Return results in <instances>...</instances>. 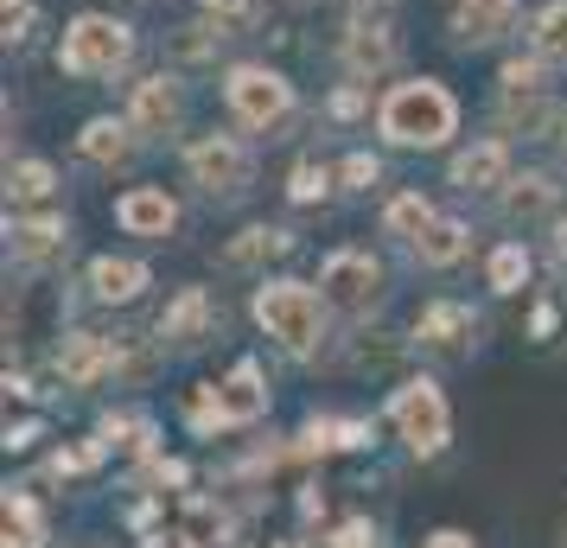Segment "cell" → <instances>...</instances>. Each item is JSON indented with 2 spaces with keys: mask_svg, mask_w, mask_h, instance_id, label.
Segmentation results:
<instances>
[{
  "mask_svg": "<svg viewBox=\"0 0 567 548\" xmlns=\"http://www.w3.org/2000/svg\"><path fill=\"white\" fill-rule=\"evenodd\" d=\"M427 548H478V542H472L465 529H434V536H427Z\"/></svg>",
  "mask_w": 567,
  "mask_h": 548,
  "instance_id": "obj_35",
  "label": "cell"
},
{
  "mask_svg": "<svg viewBox=\"0 0 567 548\" xmlns=\"http://www.w3.org/2000/svg\"><path fill=\"white\" fill-rule=\"evenodd\" d=\"M561 159H567V115H561Z\"/></svg>",
  "mask_w": 567,
  "mask_h": 548,
  "instance_id": "obj_39",
  "label": "cell"
},
{
  "mask_svg": "<svg viewBox=\"0 0 567 548\" xmlns=\"http://www.w3.org/2000/svg\"><path fill=\"white\" fill-rule=\"evenodd\" d=\"M83 159H96V166H122L134 154V122H115V115H96L90 128L78 134Z\"/></svg>",
  "mask_w": 567,
  "mask_h": 548,
  "instance_id": "obj_20",
  "label": "cell"
},
{
  "mask_svg": "<svg viewBox=\"0 0 567 548\" xmlns=\"http://www.w3.org/2000/svg\"><path fill=\"white\" fill-rule=\"evenodd\" d=\"M32 20V7L27 0H7V39H20V27Z\"/></svg>",
  "mask_w": 567,
  "mask_h": 548,
  "instance_id": "obj_36",
  "label": "cell"
},
{
  "mask_svg": "<svg viewBox=\"0 0 567 548\" xmlns=\"http://www.w3.org/2000/svg\"><path fill=\"white\" fill-rule=\"evenodd\" d=\"M256 325L281 344L287 358H312L326 344V293H312L307 281H261L256 288Z\"/></svg>",
  "mask_w": 567,
  "mask_h": 548,
  "instance_id": "obj_2",
  "label": "cell"
},
{
  "mask_svg": "<svg viewBox=\"0 0 567 548\" xmlns=\"http://www.w3.org/2000/svg\"><path fill=\"white\" fill-rule=\"evenodd\" d=\"M128 122L134 134H173L185 122V96L173 77H141L128 96Z\"/></svg>",
  "mask_w": 567,
  "mask_h": 548,
  "instance_id": "obj_10",
  "label": "cell"
},
{
  "mask_svg": "<svg viewBox=\"0 0 567 548\" xmlns=\"http://www.w3.org/2000/svg\"><path fill=\"white\" fill-rule=\"evenodd\" d=\"M45 517H39V504L27 492H7V548H45Z\"/></svg>",
  "mask_w": 567,
  "mask_h": 548,
  "instance_id": "obj_26",
  "label": "cell"
},
{
  "mask_svg": "<svg viewBox=\"0 0 567 548\" xmlns=\"http://www.w3.org/2000/svg\"><path fill=\"white\" fill-rule=\"evenodd\" d=\"M205 13H210V27L217 32H230V27H249L256 7H249V0H205Z\"/></svg>",
  "mask_w": 567,
  "mask_h": 548,
  "instance_id": "obj_34",
  "label": "cell"
},
{
  "mask_svg": "<svg viewBox=\"0 0 567 548\" xmlns=\"http://www.w3.org/2000/svg\"><path fill=\"white\" fill-rule=\"evenodd\" d=\"M58 192V173L45 159H20V166H7V198L13 205H45Z\"/></svg>",
  "mask_w": 567,
  "mask_h": 548,
  "instance_id": "obj_27",
  "label": "cell"
},
{
  "mask_svg": "<svg viewBox=\"0 0 567 548\" xmlns=\"http://www.w3.org/2000/svg\"><path fill=\"white\" fill-rule=\"evenodd\" d=\"M268 415V383H261V364H243L217 383V421L224 427H256V421Z\"/></svg>",
  "mask_w": 567,
  "mask_h": 548,
  "instance_id": "obj_11",
  "label": "cell"
},
{
  "mask_svg": "<svg viewBox=\"0 0 567 548\" xmlns=\"http://www.w3.org/2000/svg\"><path fill=\"white\" fill-rule=\"evenodd\" d=\"M465 249H472V236H465L460 217H434V230L414 242V261H421V268H453Z\"/></svg>",
  "mask_w": 567,
  "mask_h": 548,
  "instance_id": "obj_22",
  "label": "cell"
},
{
  "mask_svg": "<svg viewBox=\"0 0 567 548\" xmlns=\"http://www.w3.org/2000/svg\"><path fill=\"white\" fill-rule=\"evenodd\" d=\"M555 210V179L548 173H523L504 185V224H542Z\"/></svg>",
  "mask_w": 567,
  "mask_h": 548,
  "instance_id": "obj_19",
  "label": "cell"
},
{
  "mask_svg": "<svg viewBox=\"0 0 567 548\" xmlns=\"http://www.w3.org/2000/svg\"><path fill=\"white\" fill-rule=\"evenodd\" d=\"M363 441H370L363 421H307L293 453H344V446H363Z\"/></svg>",
  "mask_w": 567,
  "mask_h": 548,
  "instance_id": "obj_24",
  "label": "cell"
},
{
  "mask_svg": "<svg viewBox=\"0 0 567 548\" xmlns=\"http://www.w3.org/2000/svg\"><path fill=\"white\" fill-rule=\"evenodd\" d=\"M210 325H217V300H210L205 288H179V300L159 313V344H205Z\"/></svg>",
  "mask_w": 567,
  "mask_h": 548,
  "instance_id": "obj_13",
  "label": "cell"
},
{
  "mask_svg": "<svg viewBox=\"0 0 567 548\" xmlns=\"http://www.w3.org/2000/svg\"><path fill=\"white\" fill-rule=\"evenodd\" d=\"M109 459V441L96 434V441H78V446H58L52 472H64V478H78V472H96Z\"/></svg>",
  "mask_w": 567,
  "mask_h": 548,
  "instance_id": "obj_30",
  "label": "cell"
},
{
  "mask_svg": "<svg viewBox=\"0 0 567 548\" xmlns=\"http://www.w3.org/2000/svg\"><path fill=\"white\" fill-rule=\"evenodd\" d=\"M338 179H344V192H370V185L383 179V166H377L370 154H351L344 166H338Z\"/></svg>",
  "mask_w": 567,
  "mask_h": 548,
  "instance_id": "obj_33",
  "label": "cell"
},
{
  "mask_svg": "<svg viewBox=\"0 0 567 548\" xmlns=\"http://www.w3.org/2000/svg\"><path fill=\"white\" fill-rule=\"evenodd\" d=\"M58 370H64L71 390H96L103 376H115V344L96 339V332H71L58 344Z\"/></svg>",
  "mask_w": 567,
  "mask_h": 548,
  "instance_id": "obj_14",
  "label": "cell"
},
{
  "mask_svg": "<svg viewBox=\"0 0 567 548\" xmlns=\"http://www.w3.org/2000/svg\"><path fill=\"white\" fill-rule=\"evenodd\" d=\"M147 288H154L147 261H134V256H96L90 261V293H96L103 307H128V300H141Z\"/></svg>",
  "mask_w": 567,
  "mask_h": 548,
  "instance_id": "obj_15",
  "label": "cell"
},
{
  "mask_svg": "<svg viewBox=\"0 0 567 548\" xmlns=\"http://www.w3.org/2000/svg\"><path fill=\"white\" fill-rule=\"evenodd\" d=\"M358 108H363V96H358V90H338V96H332V115H344V122H351Z\"/></svg>",
  "mask_w": 567,
  "mask_h": 548,
  "instance_id": "obj_37",
  "label": "cell"
},
{
  "mask_svg": "<svg viewBox=\"0 0 567 548\" xmlns=\"http://www.w3.org/2000/svg\"><path fill=\"white\" fill-rule=\"evenodd\" d=\"M128 58H134V32L122 20H109V13H78L64 27L58 64L71 77H115V71H128Z\"/></svg>",
  "mask_w": 567,
  "mask_h": 548,
  "instance_id": "obj_4",
  "label": "cell"
},
{
  "mask_svg": "<svg viewBox=\"0 0 567 548\" xmlns=\"http://www.w3.org/2000/svg\"><path fill=\"white\" fill-rule=\"evenodd\" d=\"M389 427L402 434V446H409L414 459L446 453V441H453L446 390H440L434 376H409V383H395V395H389Z\"/></svg>",
  "mask_w": 567,
  "mask_h": 548,
  "instance_id": "obj_3",
  "label": "cell"
},
{
  "mask_svg": "<svg viewBox=\"0 0 567 548\" xmlns=\"http://www.w3.org/2000/svg\"><path fill=\"white\" fill-rule=\"evenodd\" d=\"M453 185H460V192H504V185H511V154H504V141H472V147L453 159Z\"/></svg>",
  "mask_w": 567,
  "mask_h": 548,
  "instance_id": "obj_17",
  "label": "cell"
},
{
  "mask_svg": "<svg viewBox=\"0 0 567 548\" xmlns=\"http://www.w3.org/2000/svg\"><path fill=\"white\" fill-rule=\"evenodd\" d=\"M555 249H561V261H567V217H561V230H555Z\"/></svg>",
  "mask_w": 567,
  "mask_h": 548,
  "instance_id": "obj_38",
  "label": "cell"
},
{
  "mask_svg": "<svg viewBox=\"0 0 567 548\" xmlns=\"http://www.w3.org/2000/svg\"><path fill=\"white\" fill-rule=\"evenodd\" d=\"M395 58H402V45H395V32H389L383 20L358 13V20L344 27V71H351V77H383V71H395Z\"/></svg>",
  "mask_w": 567,
  "mask_h": 548,
  "instance_id": "obj_9",
  "label": "cell"
},
{
  "mask_svg": "<svg viewBox=\"0 0 567 548\" xmlns=\"http://www.w3.org/2000/svg\"><path fill=\"white\" fill-rule=\"evenodd\" d=\"M485 281H491V293H523V281H529V249L523 242H497L485 261Z\"/></svg>",
  "mask_w": 567,
  "mask_h": 548,
  "instance_id": "obj_28",
  "label": "cell"
},
{
  "mask_svg": "<svg viewBox=\"0 0 567 548\" xmlns=\"http://www.w3.org/2000/svg\"><path fill=\"white\" fill-rule=\"evenodd\" d=\"M326 548H383V536H377V523H370V517H344Z\"/></svg>",
  "mask_w": 567,
  "mask_h": 548,
  "instance_id": "obj_32",
  "label": "cell"
},
{
  "mask_svg": "<svg viewBox=\"0 0 567 548\" xmlns=\"http://www.w3.org/2000/svg\"><path fill=\"white\" fill-rule=\"evenodd\" d=\"M185 166H192V185H205L210 198H236L249 185V147L236 134H198L185 147Z\"/></svg>",
  "mask_w": 567,
  "mask_h": 548,
  "instance_id": "obj_7",
  "label": "cell"
},
{
  "mask_svg": "<svg viewBox=\"0 0 567 548\" xmlns=\"http://www.w3.org/2000/svg\"><path fill=\"white\" fill-rule=\"evenodd\" d=\"M561 548H567V529H561Z\"/></svg>",
  "mask_w": 567,
  "mask_h": 548,
  "instance_id": "obj_40",
  "label": "cell"
},
{
  "mask_svg": "<svg viewBox=\"0 0 567 548\" xmlns=\"http://www.w3.org/2000/svg\"><path fill=\"white\" fill-rule=\"evenodd\" d=\"M7 249L20 261H32V268H45V261H58L71 249V230H64V217H13L7 224Z\"/></svg>",
  "mask_w": 567,
  "mask_h": 548,
  "instance_id": "obj_16",
  "label": "cell"
},
{
  "mask_svg": "<svg viewBox=\"0 0 567 548\" xmlns=\"http://www.w3.org/2000/svg\"><path fill=\"white\" fill-rule=\"evenodd\" d=\"M319 293H326V307L332 313H351L363 319L370 307H383V261L370 256V249H338V256H326V268H319Z\"/></svg>",
  "mask_w": 567,
  "mask_h": 548,
  "instance_id": "obj_6",
  "label": "cell"
},
{
  "mask_svg": "<svg viewBox=\"0 0 567 548\" xmlns=\"http://www.w3.org/2000/svg\"><path fill=\"white\" fill-rule=\"evenodd\" d=\"M529 52L542 58V64H567V0H555V7H542L536 27H529Z\"/></svg>",
  "mask_w": 567,
  "mask_h": 548,
  "instance_id": "obj_25",
  "label": "cell"
},
{
  "mask_svg": "<svg viewBox=\"0 0 567 548\" xmlns=\"http://www.w3.org/2000/svg\"><path fill=\"white\" fill-rule=\"evenodd\" d=\"M472 339H478V319H472L465 300H427L421 319H414V351H427L440 364L472 358Z\"/></svg>",
  "mask_w": 567,
  "mask_h": 548,
  "instance_id": "obj_8",
  "label": "cell"
},
{
  "mask_svg": "<svg viewBox=\"0 0 567 548\" xmlns=\"http://www.w3.org/2000/svg\"><path fill=\"white\" fill-rule=\"evenodd\" d=\"M287 249H293V236H287V230L256 224V230H243L230 249H224V261H230V268H268V261H281Z\"/></svg>",
  "mask_w": 567,
  "mask_h": 548,
  "instance_id": "obj_21",
  "label": "cell"
},
{
  "mask_svg": "<svg viewBox=\"0 0 567 548\" xmlns=\"http://www.w3.org/2000/svg\"><path fill=\"white\" fill-rule=\"evenodd\" d=\"M516 27V0H460L453 7V39L460 45H491Z\"/></svg>",
  "mask_w": 567,
  "mask_h": 548,
  "instance_id": "obj_18",
  "label": "cell"
},
{
  "mask_svg": "<svg viewBox=\"0 0 567 548\" xmlns=\"http://www.w3.org/2000/svg\"><path fill=\"white\" fill-rule=\"evenodd\" d=\"M115 224H122L128 236L159 242V236H173V224H179V205H173L159 185H134V192H122V198H115Z\"/></svg>",
  "mask_w": 567,
  "mask_h": 548,
  "instance_id": "obj_12",
  "label": "cell"
},
{
  "mask_svg": "<svg viewBox=\"0 0 567 548\" xmlns=\"http://www.w3.org/2000/svg\"><path fill=\"white\" fill-rule=\"evenodd\" d=\"M377 128H383L389 147H446L453 128H460V103L434 77L395 83L383 96V108H377Z\"/></svg>",
  "mask_w": 567,
  "mask_h": 548,
  "instance_id": "obj_1",
  "label": "cell"
},
{
  "mask_svg": "<svg viewBox=\"0 0 567 548\" xmlns=\"http://www.w3.org/2000/svg\"><path fill=\"white\" fill-rule=\"evenodd\" d=\"M109 446H128V453H154V421L147 415H109L103 421Z\"/></svg>",
  "mask_w": 567,
  "mask_h": 548,
  "instance_id": "obj_29",
  "label": "cell"
},
{
  "mask_svg": "<svg viewBox=\"0 0 567 548\" xmlns=\"http://www.w3.org/2000/svg\"><path fill=\"white\" fill-rule=\"evenodd\" d=\"M326 192H332V173H326L319 159H300L293 179H287V198H293V205H312V198H326Z\"/></svg>",
  "mask_w": 567,
  "mask_h": 548,
  "instance_id": "obj_31",
  "label": "cell"
},
{
  "mask_svg": "<svg viewBox=\"0 0 567 548\" xmlns=\"http://www.w3.org/2000/svg\"><path fill=\"white\" fill-rule=\"evenodd\" d=\"M224 96H230V115L243 128H281L287 115H293V83L281 71H268V64H236L230 77H224Z\"/></svg>",
  "mask_w": 567,
  "mask_h": 548,
  "instance_id": "obj_5",
  "label": "cell"
},
{
  "mask_svg": "<svg viewBox=\"0 0 567 548\" xmlns=\"http://www.w3.org/2000/svg\"><path fill=\"white\" fill-rule=\"evenodd\" d=\"M383 230L389 236H402V242H421V236L434 230V205L421 198V192H402V198H389V210H383Z\"/></svg>",
  "mask_w": 567,
  "mask_h": 548,
  "instance_id": "obj_23",
  "label": "cell"
}]
</instances>
